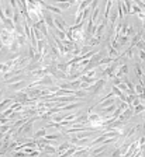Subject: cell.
<instances>
[{
	"mask_svg": "<svg viewBox=\"0 0 145 157\" xmlns=\"http://www.w3.org/2000/svg\"><path fill=\"white\" fill-rule=\"evenodd\" d=\"M141 30L145 32V20H144V21H141Z\"/></svg>",
	"mask_w": 145,
	"mask_h": 157,
	"instance_id": "cell-33",
	"label": "cell"
},
{
	"mask_svg": "<svg viewBox=\"0 0 145 157\" xmlns=\"http://www.w3.org/2000/svg\"><path fill=\"white\" fill-rule=\"evenodd\" d=\"M44 7L47 8L48 11H52V13H55V14H59V16H61V14L64 13L62 10H59V8L55 7V6H54V4H51V3H49V4H48V3H44Z\"/></svg>",
	"mask_w": 145,
	"mask_h": 157,
	"instance_id": "cell-18",
	"label": "cell"
},
{
	"mask_svg": "<svg viewBox=\"0 0 145 157\" xmlns=\"http://www.w3.org/2000/svg\"><path fill=\"white\" fill-rule=\"evenodd\" d=\"M106 52H107V56H109V58H111L113 60H117V59L120 58V52H118V51H116V49H114L110 44H109V45H106Z\"/></svg>",
	"mask_w": 145,
	"mask_h": 157,
	"instance_id": "cell-8",
	"label": "cell"
},
{
	"mask_svg": "<svg viewBox=\"0 0 145 157\" xmlns=\"http://www.w3.org/2000/svg\"><path fill=\"white\" fill-rule=\"evenodd\" d=\"M138 56H139V60H142V63H145V52L144 51H138Z\"/></svg>",
	"mask_w": 145,
	"mask_h": 157,
	"instance_id": "cell-32",
	"label": "cell"
},
{
	"mask_svg": "<svg viewBox=\"0 0 145 157\" xmlns=\"http://www.w3.org/2000/svg\"><path fill=\"white\" fill-rule=\"evenodd\" d=\"M106 27H107V21H106V23L99 24V27L96 28V34H95V37H97V38H100V39L103 38V34H104Z\"/></svg>",
	"mask_w": 145,
	"mask_h": 157,
	"instance_id": "cell-13",
	"label": "cell"
},
{
	"mask_svg": "<svg viewBox=\"0 0 145 157\" xmlns=\"http://www.w3.org/2000/svg\"><path fill=\"white\" fill-rule=\"evenodd\" d=\"M28 74H20V76H14V77L8 78V80H4L1 81V86H11V84H16V83H20V81H24V78L27 77Z\"/></svg>",
	"mask_w": 145,
	"mask_h": 157,
	"instance_id": "cell-2",
	"label": "cell"
},
{
	"mask_svg": "<svg viewBox=\"0 0 145 157\" xmlns=\"http://www.w3.org/2000/svg\"><path fill=\"white\" fill-rule=\"evenodd\" d=\"M100 42H102V39L100 38H97V37H92V38L88 41L86 45H89L90 48H93V47H96V45H100Z\"/></svg>",
	"mask_w": 145,
	"mask_h": 157,
	"instance_id": "cell-20",
	"label": "cell"
},
{
	"mask_svg": "<svg viewBox=\"0 0 145 157\" xmlns=\"http://www.w3.org/2000/svg\"><path fill=\"white\" fill-rule=\"evenodd\" d=\"M58 70L64 72V73H66V74H69V70H71V66H69V63L66 62H58Z\"/></svg>",
	"mask_w": 145,
	"mask_h": 157,
	"instance_id": "cell-17",
	"label": "cell"
},
{
	"mask_svg": "<svg viewBox=\"0 0 145 157\" xmlns=\"http://www.w3.org/2000/svg\"><path fill=\"white\" fill-rule=\"evenodd\" d=\"M1 30H7L8 32H16V24L13 20L6 18L4 21H1Z\"/></svg>",
	"mask_w": 145,
	"mask_h": 157,
	"instance_id": "cell-6",
	"label": "cell"
},
{
	"mask_svg": "<svg viewBox=\"0 0 145 157\" xmlns=\"http://www.w3.org/2000/svg\"><path fill=\"white\" fill-rule=\"evenodd\" d=\"M42 153H45V154H58V147L51 146V144H47V146L44 147V151H42Z\"/></svg>",
	"mask_w": 145,
	"mask_h": 157,
	"instance_id": "cell-19",
	"label": "cell"
},
{
	"mask_svg": "<svg viewBox=\"0 0 145 157\" xmlns=\"http://www.w3.org/2000/svg\"><path fill=\"white\" fill-rule=\"evenodd\" d=\"M142 41H144V42H145V32H144V34H142Z\"/></svg>",
	"mask_w": 145,
	"mask_h": 157,
	"instance_id": "cell-34",
	"label": "cell"
},
{
	"mask_svg": "<svg viewBox=\"0 0 145 157\" xmlns=\"http://www.w3.org/2000/svg\"><path fill=\"white\" fill-rule=\"evenodd\" d=\"M111 91H113V93H114V95H116V97H118V98H120L121 101H124V102H125V98H127V95L124 94V93L121 91V90H120V88H118V87L111 86Z\"/></svg>",
	"mask_w": 145,
	"mask_h": 157,
	"instance_id": "cell-14",
	"label": "cell"
},
{
	"mask_svg": "<svg viewBox=\"0 0 145 157\" xmlns=\"http://www.w3.org/2000/svg\"><path fill=\"white\" fill-rule=\"evenodd\" d=\"M72 147V144L69 143V142L66 140V142H64V143H61L59 146H58V154H64L66 150H69Z\"/></svg>",
	"mask_w": 145,
	"mask_h": 157,
	"instance_id": "cell-15",
	"label": "cell"
},
{
	"mask_svg": "<svg viewBox=\"0 0 145 157\" xmlns=\"http://www.w3.org/2000/svg\"><path fill=\"white\" fill-rule=\"evenodd\" d=\"M106 84H107V80H106V78H100V80H97L93 86L89 87L86 91H88L90 95L96 97V95H99L100 93H102V91H103V88L106 87Z\"/></svg>",
	"mask_w": 145,
	"mask_h": 157,
	"instance_id": "cell-1",
	"label": "cell"
},
{
	"mask_svg": "<svg viewBox=\"0 0 145 157\" xmlns=\"http://www.w3.org/2000/svg\"><path fill=\"white\" fill-rule=\"evenodd\" d=\"M132 111H134V115H139L141 112H144L145 111V104H139V105H137V107H134Z\"/></svg>",
	"mask_w": 145,
	"mask_h": 157,
	"instance_id": "cell-25",
	"label": "cell"
},
{
	"mask_svg": "<svg viewBox=\"0 0 145 157\" xmlns=\"http://www.w3.org/2000/svg\"><path fill=\"white\" fill-rule=\"evenodd\" d=\"M25 90H27V94L30 98L40 100L41 95H42V87H32V88H25Z\"/></svg>",
	"mask_w": 145,
	"mask_h": 157,
	"instance_id": "cell-3",
	"label": "cell"
},
{
	"mask_svg": "<svg viewBox=\"0 0 145 157\" xmlns=\"http://www.w3.org/2000/svg\"><path fill=\"white\" fill-rule=\"evenodd\" d=\"M142 11H144V10H142V8L139 7L137 3L134 1V3H132V7H131V14H135V16H138V14H139V13H142Z\"/></svg>",
	"mask_w": 145,
	"mask_h": 157,
	"instance_id": "cell-23",
	"label": "cell"
},
{
	"mask_svg": "<svg viewBox=\"0 0 145 157\" xmlns=\"http://www.w3.org/2000/svg\"><path fill=\"white\" fill-rule=\"evenodd\" d=\"M11 128H13V126L10 125V124H7V125H1V129H0V132H1V136L7 133V132L10 131V129H11Z\"/></svg>",
	"mask_w": 145,
	"mask_h": 157,
	"instance_id": "cell-28",
	"label": "cell"
},
{
	"mask_svg": "<svg viewBox=\"0 0 145 157\" xmlns=\"http://www.w3.org/2000/svg\"><path fill=\"white\" fill-rule=\"evenodd\" d=\"M89 93L86 91V90H76L75 91V95L78 97V98H82V97H85V95H88Z\"/></svg>",
	"mask_w": 145,
	"mask_h": 157,
	"instance_id": "cell-29",
	"label": "cell"
},
{
	"mask_svg": "<svg viewBox=\"0 0 145 157\" xmlns=\"http://www.w3.org/2000/svg\"><path fill=\"white\" fill-rule=\"evenodd\" d=\"M135 94L137 95H141V94H145V87L142 84H135Z\"/></svg>",
	"mask_w": 145,
	"mask_h": 157,
	"instance_id": "cell-26",
	"label": "cell"
},
{
	"mask_svg": "<svg viewBox=\"0 0 145 157\" xmlns=\"http://www.w3.org/2000/svg\"><path fill=\"white\" fill-rule=\"evenodd\" d=\"M51 4H54V6L58 7L59 10L65 11V10H68V8L71 7L72 4H78V3H76V1H54V3H51Z\"/></svg>",
	"mask_w": 145,
	"mask_h": 157,
	"instance_id": "cell-7",
	"label": "cell"
},
{
	"mask_svg": "<svg viewBox=\"0 0 145 157\" xmlns=\"http://www.w3.org/2000/svg\"><path fill=\"white\" fill-rule=\"evenodd\" d=\"M132 115H134V111H132V108H128V110L123 111V114L120 115V118H118V119H120L121 122H124V124H125V122H127V121H128V119L132 117Z\"/></svg>",
	"mask_w": 145,
	"mask_h": 157,
	"instance_id": "cell-12",
	"label": "cell"
},
{
	"mask_svg": "<svg viewBox=\"0 0 145 157\" xmlns=\"http://www.w3.org/2000/svg\"><path fill=\"white\" fill-rule=\"evenodd\" d=\"M118 44H120L121 47H125L127 44H130L131 42V38H130L128 35H121L120 38H118V41H117Z\"/></svg>",
	"mask_w": 145,
	"mask_h": 157,
	"instance_id": "cell-21",
	"label": "cell"
},
{
	"mask_svg": "<svg viewBox=\"0 0 145 157\" xmlns=\"http://www.w3.org/2000/svg\"><path fill=\"white\" fill-rule=\"evenodd\" d=\"M13 157H28V154L25 151H13Z\"/></svg>",
	"mask_w": 145,
	"mask_h": 157,
	"instance_id": "cell-30",
	"label": "cell"
},
{
	"mask_svg": "<svg viewBox=\"0 0 145 157\" xmlns=\"http://www.w3.org/2000/svg\"><path fill=\"white\" fill-rule=\"evenodd\" d=\"M47 135H48V132H47V129H45V128L37 129V131L34 132V140H37V139H41V138H45Z\"/></svg>",
	"mask_w": 145,
	"mask_h": 157,
	"instance_id": "cell-16",
	"label": "cell"
},
{
	"mask_svg": "<svg viewBox=\"0 0 145 157\" xmlns=\"http://www.w3.org/2000/svg\"><path fill=\"white\" fill-rule=\"evenodd\" d=\"M111 83H113L111 86L118 87V86H120V84H121V83H123V78H120V77H114L113 80H111Z\"/></svg>",
	"mask_w": 145,
	"mask_h": 157,
	"instance_id": "cell-31",
	"label": "cell"
},
{
	"mask_svg": "<svg viewBox=\"0 0 145 157\" xmlns=\"http://www.w3.org/2000/svg\"><path fill=\"white\" fill-rule=\"evenodd\" d=\"M62 132H55V133H48L45 138L48 139V140H59V138L62 136Z\"/></svg>",
	"mask_w": 145,
	"mask_h": 157,
	"instance_id": "cell-22",
	"label": "cell"
},
{
	"mask_svg": "<svg viewBox=\"0 0 145 157\" xmlns=\"http://www.w3.org/2000/svg\"><path fill=\"white\" fill-rule=\"evenodd\" d=\"M127 73H128V65L127 63H124V65H121L120 67H118V70H117V73H116V77H125L127 76Z\"/></svg>",
	"mask_w": 145,
	"mask_h": 157,
	"instance_id": "cell-11",
	"label": "cell"
},
{
	"mask_svg": "<svg viewBox=\"0 0 145 157\" xmlns=\"http://www.w3.org/2000/svg\"><path fill=\"white\" fill-rule=\"evenodd\" d=\"M55 27H57V30L64 31V32H66L68 30H69V25L66 24V21H65L62 17H59V16L55 17Z\"/></svg>",
	"mask_w": 145,
	"mask_h": 157,
	"instance_id": "cell-4",
	"label": "cell"
},
{
	"mask_svg": "<svg viewBox=\"0 0 145 157\" xmlns=\"http://www.w3.org/2000/svg\"><path fill=\"white\" fill-rule=\"evenodd\" d=\"M144 3H145V1H144Z\"/></svg>",
	"mask_w": 145,
	"mask_h": 157,
	"instance_id": "cell-36",
	"label": "cell"
},
{
	"mask_svg": "<svg viewBox=\"0 0 145 157\" xmlns=\"http://www.w3.org/2000/svg\"><path fill=\"white\" fill-rule=\"evenodd\" d=\"M134 72H135V74L138 76V78L142 77V76H145L144 72H142V66H141V65H138V63H135V66H134Z\"/></svg>",
	"mask_w": 145,
	"mask_h": 157,
	"instance_id": "cell-24",
	"label": "cell"
},
{
	"mask_svg": "<svg viewBox=\"0 0 145 157\" xmlns=\"http://www.w3.org/2000/svg\"><path fill=\"white\" fill-rule=\"evenodd\" d=\"M107 150V146H106L104 143H102V144H99L96 147H93V149H90V157H95L97 154H100V153H103Z\"/></svg>",
	"mask_w": 145,
	"mask_h": 157,
	"instance_id": "cell-9",
	"label": "cell"
},
{
	"mask_svg": "<svg viewBox=\"0 0 145 157\" xmlns=\"http://www.w3.org/2000/svg\"><path fill=\"white\" fill-rule=\"evenodd\" d=\"M144 65H145V63H144Z\"/></svg>",
	"mask_w": 145,
	"mask_h": 157,
	"instance_id": "cell-35",
	"label": "cell"
},
{
	"mask_svg": "<svg viewBox=\"0 0 145 157\" xmlns=\"http://www.w3.org/2000/svg\"><path fill=\"white\" fill-rule=\"evenodd\" d=\"M82 105H83V102L81 101H78V102H71V104H68V105H65V107H62L61 108V112H73V111H76V110H79Z\"/></svg>",
	"mask_w": 145,
	"mask_h": 157,
	"instance_id": "cell-5",
	"label": "cell"
},
{
	"mask_svg": "<svg viewBox=\"0 0 145 157\" xmlns=\"http://www.w3.org/2000/svg\"><path fill=\"white\" fill-rule=\"evenodd\" d=\"M52 32H55V35H57V37H58L59 39H61L62 42H64L65 39H68V38H66V32L59 31V30H55V31H52Z\"/></svg>",
	"mask_w": 145,
	"mask_h": 157,
	"instance_id": "cell-27",
	"label": "cell"
},
{
	"mask_svg": "<svg viewBox=\"0 0 145 157\" xmlns=\"http://www.w3.org/2000/svg\"><path fill=\"white\" fill-rule=\"evenodd\" d=\"M13 104H14V100H13L11 97H10V98H4V100H1V104H0V110H1V112L7 111Z\"/></svg>",
	"mask_w": 145,
	"mask_h": 157,
	"instance_id": "cell-10",
	"label": "cell"
}]
</instances>
